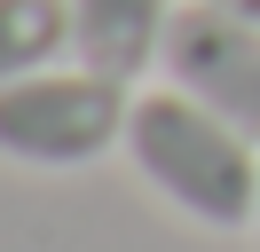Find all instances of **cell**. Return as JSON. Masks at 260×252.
<instances>
[{"label": "cell", "mask_w": 260, "mask_h": 252, "mask_svg": "<svg viewBox=\"0 0 260 252\" xmlns=\"http://www.w3.org/2000/svg\"><path fill=\"white\" fill-rule=\"evenodd\" d=\"M126 166L142 173V189H158L181 220H197L213 236L252 229L260 213V142L213 118L205 103H189L181 87H134Z\"/></svg>", "instance_id": "6da1fadb"}, {"label": "cell", "mask_w": 260, "mask_h": 252, "mask_svg": "<svg viewBox=\"0 0 260 252\" xmlns=\"http://www.w3.org/2000/svg\"><path fill=\"white\" fill-rule=\"evenodd\" d=\"M126 110H134V87L87 71V63L71 71L48 63V71L0 87V158L32 173H79L126 150Z\"/></svg>", "instance_id": "7a4b0ae2"}, {"label": "cell", "mask_w": 260, "mask_h": 252, "mask_svg": "<svg viewBox=\"0 0 260 252\" xmlns=\"http://www.w3.org/2000/svg\"><path fill=\"white\" fill-rule=\"evenodd\" d=\"M166 87L205 103L237 134L260 142V16L213 8V0H181L174 32H166Z\"/></svg>", "instance_id": "3957f363"}, {"label": "cell", "mask_w": 260, "mask_h": 252, "mask_svg": "<svg viewBox=\"0 0 260 252\" xmlns=\"http://www.w3.org/2000/svg\"><path fill=\"white\" fill-rule=\"evenodd\" d=\"M181 0H71V63L142 87L166 63V32H174Z\"/></svg>", "instance_id": "277c9868"}, {"label": "cell", "mask_w": 260, "mask_h": 252, "mask_svg": "<svg viewBox=\"0 0 260 252\" xmlns=\"http://www.w3.org/2000/svg\"><path fill=\"white\" fill-rule=\"evenodd\" d=\"M71 55V0H0V87Z\"/></svg>", "instance_id": "5b68a950"}, {"label": "cell", "mask_w": 260, "mask_h": 252, "mask_svg": "<svg viewBox=\"0 0 260 252\" xmlns=\"http://www.w3.org/2000/svg\"><path fill=\"white\" fill-rule=\"evenodd\" d=\"M213 8H237V16H260V0H213Z\"/></svg>", "instance_id": "8992f818"}, {"label": "cell", "mask_w": 260, "mask_h": 252, "mask_svg": "<svg viewBox=\"0 0 260 252\" xmlns=\"http://www.w3.org/2000/svg\"><path fill=\"white\" fill-rule=\"evenodd\" d=\"M252 244H260V213H252Z\"/></svg>", "instance_id": "52a82bcc"}]
</instances>
